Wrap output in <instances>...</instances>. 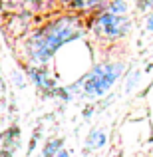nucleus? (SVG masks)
<instances>
[{"mask_svg": "<svg viewBox=\"0 0 153 157\" xmlns=\"http://www.w3.org/2000/svg\"><path fill=\"white\" fill-rule=\"evenodd\" d=\"M92 113H94V105H88L84 111H82V115H84V117H92Z\"/></svg>", "mask_w": 153, "mask_h": 157, "instance_id": "16", "label": "nucleus"}, {"mask_svg": "<svg viewBox=\"0 0 153 157\" xmlns=\"http://www.w3.org/2000/svg\"><path fill=\"white\" fill-rule=\"evenodd\" d=\"M54 157H70V151H68V149H66V147H62V149H60V151H58V153H56V155H54Z\"/></svg>", "mask_w": 153, "mask_h": 157, "instance_id": "17", "label": "nucleus"}, {"mask_svg": "<svg viewBox=\"0 0 153 157\" xmlns=\"http://www.w3.org/2000/svg\"><path fill=\"white\" fill-rule=\"evenodd\" d=\"M86 24H88V36H92L94 42L103 48L117 46L129 36L131 28H133L131 16L111 14L107 10H101L100 14L92 16L90 20H86Z\"/></svg>", "mask_w": 153, "mask_h": 157, "instance_id": "3", "label": "nucleus"}, {"mask_svg": "<svg viewBox=\"0 0 153 157\" xmlns=\"http://www.w3.org/2000/svg\"><path fill=\"white\" fill-rule=\"evenodd\" d=\"M26 74H20V72H14V82H16V86H18V88H24V86H26Z\"/></svg>", "mask_w": 153, "mask_h": 157, "instance_id": "13", "label": "nucleus"}, {"mask_svg": "<svg viewBox=\"0 0 153 157\" xmlns=\"http://www.w3.org/2000/svg\"><path fill=\"white\" fill-rule=\"evenodd\" d=\"M139 78H141V70H135L133 74H129V78H127V82H125V92L127 94L131 92V88H135V86H137Z\"/></svg>", "mask_w": 153, "mask_h": 157, "instance_id": "11", "label": "nucleus"}, {"mask_svg": "<svg viewBox=\"0 0 153 157\" xmlns=\"http://www.w3.org/2000/svg\"><path fill=\"white\" fill-rule=\"evenodd\" d=\"M4 100H6V84H4V80L0 78V109H2V105H4Z\"/></svg>", "mask_w": 153, "mask_h": 157, "instance_id": "14", "label": "nucleus"}, {"mask_svg": "<svg viewBox=\"0 0 153 157\" xmlns=\"http://www.w3.org/2000/svg\"><path fill=\"white\" fill-rule=\"evenodd\" d=\"M88 36V24L84 18L68 10H56L40 22L24 38L16 40V50L24 66H48L58 52L68 44Z\"/></svg>", "mask_w": 153, "mask_h": 157, "instance_id": "1", "label": "nucleus"}, {"mask_svg": "<svg viewBox=\"0 0 153 157\" xmlns=\"http://www.w3.org/2000/svg\"><path fill=\"white\" fill-rule=\"evenodd\" d=\"M40 22L38 16L30 14V12H8L6 18V32L14 40H20Z\"/></svg>", "mask_w": 153, "mask_h": 157, "instance_id": "6", "label": "nucleus"}, {"mask_svg": "<svg viewBox=\"0 0 153 157\" xmlns=\"http://www.w3.org/2000/svg\"><path fill=\"white\" fill-rule=\"evenodd\" d=\"M107 129L105 127H96L86 135V143H84V153H92V151H100L107 145Z\"/></svg>", "mask_w": 153, "mask_h": 157, "instance_id": "8", "label": "nucleus"}, {"mask_svg": "<svg viewBox=\"0 0 153 157\" xmlns=\"http://www.w3.org/2000/svg\"><path fill=\"white\" fill-rule=\"evenodd\" d=\"M60 0H6V10L8 12H30V14L44 18L50 16L60 8Z\"/></svg>", "mask_w": 153, "mask_h": 157, "instance_id": "4", "label": "nucleus"}, {"mask_svg": "<svg viewBox=\"0 0 153 157\" xmlns=\"http://www.w3.org/2000/svg\"><path fill=\"white\" fill-rule=\"evenodd\" d=\"M105 10H107V12H111V14L129 16L131 4H129V0H107V6H105Z\"/></svg>", "mask_w": 153, "mask_h": 157, "instance_id": "9", "label": "nucleus"}, {"mask_svg": "<svg viewBox=\"0 0 153 157\" xmlns=\"http://www.w3.org/2000/svg\"><path fill=\"white\" fill-rule=\"evenodd\" d=\"M62 147H64V139H60V137L48 139L46 145H44V149H42V157H54Z\"/></svg>", "mask_w": 153, "mask_h": 157, "instance_id": "10", "label": "nucleus"}, {"mask_svg": "<svg viewBox=\"0 0 153 157\" xmlns=\"http://www.w3.org/2000/svg\"><path fill=\"white\" fill-rule=\"evenodd\" d=\"M0 129H2V123H0Z\"/></svg>", "mask_w": 153, "mask_h": 157, "instance_id": "18", "label": "nucleus"}, {"mask_svg": "<svg viewBox=\"0 0 153 157\" xmlns=\"http://www.w3.org/2000/svg\"><path fill=\"white\" fill-rule=\"evenodd\" d=\"M24 74H26L28 82L34 84V88L44 98H54L58 82H56V76L48 70V66H24Z\"/></svg>", "mask_w": 153, "mask_h": 157, "instance_id": "5", "label": "nucleus"}, {"mask_svg": "<svg viewBox=\"0 0 153 157\" xmlns=\"http://www.w3.org/2000/svg\"><path fill=\"white\" fill-rule=\"evenodd\" d=\"M127 64L123 60H101L96 62L86 74H82L74 84L66 86V92L72 100H100L103 98L125 74Z\"/></svg>", "mask_w": 153, "mask_h": 157, "instance_id": "2", "label": "nucleus"}, {"mask_svg": "<svg viewBox=\"0 0 153 157\" xmlns=\"http://www.w3.org/2000/svg\"><path fill=\"white\" fill-rule=\"evenodd\" d=\"M145 30L153 34V10H151V12H147V18H145Z\"/></svg>", "mask_w": 153, "mask_h": 157, "instance_id": "15", "label": "nucleus"}, {"mask_svg": "<svg viewBox=\"0 0 153 157\" xmlns=\"http://www.w3.org/2000/svg\"><path fill=\"white\" fill-rule=\"evenodd\" d=\"M133 4L139 12H151L153 10V0H133Z\"/></svg>", "mask_w": 153, "mask_h": 157, "instance_id": "12", "label": "nucleus"}, {"mask_svg": "<svg viewBox=\"0 0 153 157\" xmlns=\"http://www.w3.org/2000/svg\"><path fill=\"white\" fill-rule=\"evenodd\" d=\"M105 6L107 0H66L64 2V10L72 12L84 20H90L92 16L100 14L101 10H105Z\"/></svg>", "mask_w": 153, "mask_h": 157, "instance_id": "7", "label": "nucleus"}]
</instances>
